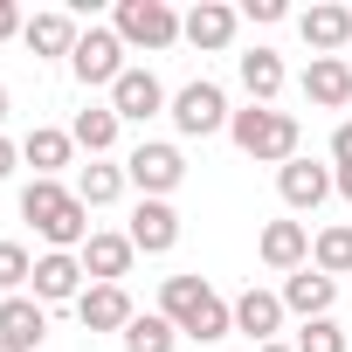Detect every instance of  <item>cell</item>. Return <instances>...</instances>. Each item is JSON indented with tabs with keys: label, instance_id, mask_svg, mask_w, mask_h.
I'll return each instance as SVG.
<instances>
[{
	"label": "cell",
	"instance_id": "cell-1",
	"mask_svg": "<svg viewBox=\"0 0 352 352\" xmlns=\"http://www.w3.org/2000/svg\"><path fill=\"white\" fill-rule=\"evenodd\" d=\"M21 221H35V235L49 242V249H63V256H76L97 228H90V208L63 187V180H28L21 187Z\"/></svg>",
	"mask_w": 352,
	"mask_h": 352
},
{
	"label": "cell",
	"instance_id": "cell-2",
	"mask_svg": "<svg viewBox=\"0 0 352 352\" xmlns=\"http://www.w3.org/2000/svg\"><path fill=\"white\" fill-rule=\"evenodd\" d=\"M228 138L249 152V159H263V166H290L297 159V118L290 111H270V104H249V111H235L228 118Z\"/></svg>",
	"mask_w": 352,
	"mask_h": 352
},
{
	"label": "cell",
	"instance_id": "cell-3",
	"mask_svg": "<svg viewBox=\"0 0 352 352\" xmlns=\"http://www.w3.org/2000/svg\"><path fill=\"white\" fill-rule=\"evenodd\" d=\"M118 42L124 49H173L180 42V14L166 8V0H118Z\"/></svg>",
	"mask_w": 352,
	"mask_h": 352
},
{
	"label": "cell",
	"instance_id": "cell-4",
	"mask_svg": "<svg viewBox=\"0 0 352 352\" xmlns=\"http://www.w3.org/2000/svg\"><path fill=\"white\" fill-rule=\"evenodd\" d=\"M124 180H131L145 201H166L173 187L187 180V159H180V145H159V138H145V145H131V159H124Z\"/></svg>",
	"mask_w": 352,
	"mask_h": 352
},
{
	"label": "cell",
	"instance_id": "cell-5",
	"mask_svg": "<svg viewBox=\"0 0 352 352\" xmlns=\"http://www.w3.org/2000/svg\"><path fill=\"white\" fill-rule=\"evenodd\" d=\"M235 111H228V97H221V83H208V76H194L180 97H173V124H180L187 138H214L221 124H228Z\"/></svg>",
	"mask_w": 352,
	"mask_h": 352
},
{
	"label": "cell",
	"instance_id": "cell-6",
	"mask_svg": "<svg viewBox=\"0 0 352 352\" xmlns=\"http://www.w3.org/2000/svg\"><path fill=\"white\" fill-rule=\"evenodd\" d=\"M69 69H76V83L90 90V83H118L124 76V42H118V28H90L83 42H76V56H69Z\"/></svg>",
	"mask_w": 352,
	"mask_h": 352
},
{
	"label": "cell",
	"instance_id": "cell-7",
	"mask_svg": "<svg viewBox=\"0 0 352 352\" xmlns=\"http://www.w3.org/2000/svg\"><path fill=\"white\" fill-rule=\"evenodd\" d=\"M276 194H283L290 214H311L324 194H338V173H324L311 159H290V166H276Z\"/></svg>",
	"mask_w": 352,
	"mask_h": 352
},
{
	"label": "cell",
	"instance_id": "cell-8",
	"mask_svg": "<svg viewBox=\"0 0 352 352\" xmlns=\"http://www.w3.org/2000/svg\"><path fill=\"white\" fill-rule=\"evenodd\" d=\"M76 256H83V276H90V283H124L138 249H131V235H111V228H97V235H90Z\"/></svg>",
	"mask_w": 352,
	"mask_h": 352
},
{
	"label": "cell",
	"instance_id": "cell-9",
	"mask_svg": "<svg viewBox=\"0 0 352 352\" xmlns=\"http://www.w3.org/2000/svg\"><path fill=\"white\" fill-rule=\"evenodd\" d=\"M90 283H83V256H63V249H49V256H35V297L42 304H76Z\"/></svg>",
	"mask_w": 352,
	"mask_h": 352
},
{
	"label": "cell",
	"instance_id": "cell-10",
	"mask_svg": "<svg viewBox=\"0 0 352 352\" xmlns=\"http://www.w3.org/2000/svg\"><path fill=\"white\" fill-rule=\"evenodd\" d=\"M124 235H131V249H145V256H166L173 242H180V214H173V201H138Z\"/></svg>",
	"mask_w": 352,
	"mask_h": 352
},
{
	"label": "cell",
	"instance_id": "cell-11",
	"mask_svg": "<svg viewBox=\"0 0 352 352\" xmlns=\"http://www.w3.org/2000/svg\"><path fill=\"white\" fill-rule=\"evenodd\" d=\"M111 111H118V118H131V124L159 118V111H166V90H159V76H152V69H124V76L111 83Z\"/></svg>",
	"mask_w": 352,
	"mask_h": 352
},
{
	"label": "cell",
	"instance_id": "cell-12",
	"mask_svg": "<svg viewBox=\"0 0 352 352\" xmlns=\"http://www.w3.org/2000/svg\"><path fill=\"white\" fill-rule=\"evenodd\" d=\"M76 318H83V331H124L138 311H131L124 283H90V290L76 297Z\"/></svg>",
	"mask_w": 352,
	"mask_h": 352
},
{
	"label": "cell",
	"instance_id": "cell-13",
	"mask_svg": "<svg viewBox=\"0 0 352 352\" xmlns=\"http://www.w3.org/2000/svg\"><path fill=\"white\" fill-rule=\"evenodd\" d=\"M304 97H311L318 111H345V104H352V63H345V56H311Z\"/></svg>",
	"mask_w": 352,
	"mask_h": 352
},
{
	"label": "cell",
	"instance_id": "cell-14",
	"mask_svg": "<svg viewBox=\"0 0 352 352\" xmlns=\"http://www.w3.org/2000/svg\"><path fill=\"white\" fill-rule=\"evenodd\" d=\"M331 304H338V283H331L324 270H311V263L283 283V311H297L304 324H311V318H331Z\"/></svg>",
	"mask_w": 352,
	"mask_h": 352
},
{
	"label": "cell",
	"instance_id": "cell-15",
	"mask_svg": "<svg viewBox=\"0 0 352 352\" xmlns=\"http://www.w3.org/2000/svg\"><path fill=\"white\" fill-rule=\"evenodd\" d=\"M235 331H249L256 345H276V331H283V297L249 283V290L235 297Z\"/></svg>",
	"mask_w": 352,
	"mask_h": 352
},
{
	"label": "cell",
	"instance_id": "cell-16",
	"mask_svg": "<svg viewBox=\"0 0 352 352\" xmlns=\"http://www.w3.org/2000/svg\"><path fill=\"white\" fill-rule=\"evenodd\" d=\"M256 249H263V263H270V270L297 276V270H304V256H311V235H304V221H270Z\"/></svg>",
	"mask_w": 352,
	"mask_h": 352
},
{
	"label": "cell",
	"instance_id": "cell-17",
	"mask_svg": "<svg viewBox=\"0 0 352 352\" xmlns=\"http://www.w3.org/2000/svg\"><path fill=\"white\" fill-rule=\"evenodd\" d=\"M69 152H76V138H69V131H56V124H35V131L21 138V159L35 166V180H56V173L69 166Z\"/></svg>",
	"mask_w": 352,
	"mask_h": 352
},
{
	"label": "cell",
	"instance_id": "cell-18",
	"mask_svg": "<svg viewBox=\"0 0 352 352\" xmlns=\"http://www.w3.org/2000/svg\"><path fill=\"white\" fill-rule=\"evenodd\" d=\"M208 297H214V290H208V276H166V283H159V318H173V324L187 331V324L201 318V304H208Z\"/></svg>",
	"mask_w": 352,
	"mask_h": 352
},
{
	"label": "cell",
	"instance_id": "cell-19",
	"mask_svg": "<svg viewBox=\"0 0 352 352\" xmlns=\"http://www.w3.org/2000/svg\"><path fill=\"white\" fill-rule=\"evenodd\" d=\"M42 331H49V304L42 297H0V338L42 345Z\"/></svg>",
	"mask_w": 352,
	"mask_h": 352
},
{
	"label": "cell",
	"instance_id": "cell-20",
	"mask_svg": "<svg viewBox=\"0 0 352 352\" xmlns=\"http://www.w3.org/2000/svg\"><path fill=\"white\" fill-rule=\"evenodd\" d=\"M180 35H187L194 49H228V42H235V8H221V0H201V8L180 21Z\"/></svg>",
	"mask_w": 352,
	"mask_h": 352
},
{
	"label": "cell",
	"instance_id": "cell-21",
	"mask_svg": "<svg viewBox=\"0 0 352 352\" xmlns=\"http://www.w3.org/2000/svg\"><path fill=\"white\" fill-rule=\"evenodd\" d=\"M21 42H28L35 56H76V42H83V35H76V21H69V14H56V8H49V14H35V21L21 28Z\"/></svg>",
	"mask_w": 352,
	"mask_h": 352
},
{
	"label": "cell",
	"instance_id": "cell-22",
	"mask_svg": "<svg viewBox=\"0 0 352 352\" xmlns=\"http://www.w3.org/2000/svg\"><path fill=\"white\" fill-rule=\"evenodd\" d=\"M297 28H304V42H311L318 56H338V49L352 42V8H311Z\"/></svg>",
	"mask_w": 352,
	"mask_h": 352
},
{
	"label": "cell",
	"instance_id": "cell-23",
	"mask_svg": "<svg viewBox=\"0 0 352 352\" xmlns=\"http://www.w3.org/2000/svg\"><path fill=\"white\" fill-rule=\"evenodd\" d=\"M242 90H249V104H276V90H283V56H276V49H249V56H242Z\"/></svg>",
	"mask_w": 352,
	"mask_h": 352
},
{
	"label": "cell",
	"instance_id": "cell-24",
	"mask_svg": "<svg viewBox=\"0 0 352 352\" xmlns=\"http://www.w3.org/2000/svg\"><path fill=\"white\" fill-rule=\"evenodd\" d=\"M118 124H124V118H118L111 104H90V111H76V124H69V138H76V145H83L90 159H104V152L118 145Z\"/></svg>",
	"mask_w": 352,
	"mask_h": 352
},
{
	"label": "cell",
	"instance_id": "cell-25",
	"mask_svg": "<svg viewBox=\"0 0 352 352\" xmlns=\"http://www.w3.org/2000/svg\"><path fill=\"white\" fill-rule=\"evenodd\" d=\"M124 187H131V180H124V166H104V159H90V166L76 173V201H83V208H111Z\"/></svg>",
	"mask_w": 352,
	"mask_h": 352
},
{
	"label": "cell",
	"instance_id": "cell-26",
	"mask_svg": "<svg viewBox=\"0 0 352 352\" xmlns=\"http://www.w3.org/2000/svg\"><path fill=\"white\" fill-rule=\"evenodd\" d=\"M173 338H180V324L159 318V311H145V318L124 324V352H173Z\"/></svg>",
	"mask_w": 352,
	"mask_h": 352
},
{
	"label": "cell",
	"instance_id": "cell-27",
	"mask_svg": "<svg viewBox=\"0 0 352 352\" xmlns=\"http://www.w3.org/2000/svg\"><path fill=\"white\" fill-rule=\"evenodd\" d=\"M311 270H324L331 283L352 270V228H324L318 242H311Z\"/></svg>",
	"mask_w": 352,
	"mask_h": 352
},
{
	"label": "cell",
	"instance_id": "cell-28",
	"mask_svg": "<svg viewBox=\"0 0 352 352\" xmlns=\"http://www.w3.org/2000/svg\"><path fill=\"white\" fill-rule=\"evenodd\" d=\"M21 283H35V256L21 242H0V297H21Z\"/></svg>",
	"mask_w": 352,
	"mask_h": 352
},
{
	"label": "cell",
	"instance_id": "cell-29",
	"mask_svg": "<svg viewBox=\"0 0 352 352\" xmlns=\"http://www.w3.org/2000/svg\"><path fill=\"white\" fill-rule=\"evenodd\" d=\"M297 352H352V338H345L331 318H311V324L297 331Z\"/></svg>",
	"mask_w": 352,
	"mask_h": 352
},
{
	"label": "cell",
	"instance_id": "cell-30",
	"mask_svg": "<svg viewBox=\"0 0 352 352\" xmlns=\"http://www.w3.org/2000/svg\"><path fill=\"white\" fill-rule=\"evenodd\" d=\"M331 159H338V173H345V166H352V118H345V124H338V131H331Z\"/></svg>",
	"mask_w": 352,
	"mask_h": 352
},
{
	"label": "cell",
	"instance_id": "cell-31",
	"mask_svg": "<svg viewBox=\"0 0 352 352\" xmlns=\"http://www.w3.org/2000/svg\"><path fill=\"white\" fill-rule=\"evenodd\" d=\"M249 21H283V0H242Z\"/></svg>",
	"mask_w": 352,
	"mask_h": 352
},
{
	"label": "cell",
	"instance_id": "cell-32",
	"mask_svg": "<svg viewBox=\"0 0 352 352\" xmlns=\"http://www.w3.org/2000/svg\"><path fill=\"white\" fill-rule=\"evenodd\" d=\"M28 21H21V8H14V0H0V42H8V35H21Z\"/></svg>",
	"mask_w": 352,
	"mask_h": 352
},
{
	"label": "cell",
	"instance_id": "cell-33",
	"mask_svg": "<svg viewBox=\"0 0 352 352\" xmlns=\"http://www.w3.org/2000/svg\"><path fill=\"white\" fill-rule=\"evenodd\" d=\"M14 166H21V145H14V138H0V180H8Z\"/></svg>",
	"mask_w": 352,
	"mask_h": 352
},
{
	"label": "cell",
	"instance_id": "cell-34",
	"mask_svg": "<svg viewBox=\"0 0 352 352\" xmlns=\"http://www.w3.org/2000/svg\"><path fill=\"white\" fill-rule=\"evenodd\" d=\"M338 194H345V201H352V166H345V173H338Z\"/></svg>",
	"mask_w": 352,
	"mask_h": 352
},
{
	"label": "cell",
	"instance_id": "cell-35",
	"mask_svg": "<svg viewBox=\"0 0 352 352\" xmlns=\"http://www.w3.org/2000/svg\"><path fill=\"white\" fill-rule=\"evenodd\" d=\"M0 352H28V345H14V338H0Z\"/></svg>",
	"mask_w": 352,
	"mask_h": 352
},
{
	"label": "cell",
	"instance_id": "cell-36",
	"mask_svg": "<svg viewBox=\"0 0 352 352\" xmlns=\"http://www.w3.org/2000/svg\"><path fill=\"white\" fill-rule=\"evenodd\" d=\"M256 352H297V345H256Z\"/></svg>",
	"mask_w": 352,
	"mask_h": 352
},
{
	"label": "cell",
	"instance_id": "cell-37",
	"mask_svg": "<svg viewBox=\"0 0 352 352\" xmlns=\"http://www.w3.org/2000/svg\"><path fill=\"white\" fill-rule=\"evenodd\" d=\"M0 118H8V90H0Z\"/></svg>",
	"mask_w": 352,
	"mask_h": 352
}]
</instances>
